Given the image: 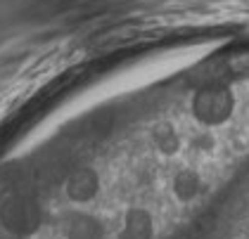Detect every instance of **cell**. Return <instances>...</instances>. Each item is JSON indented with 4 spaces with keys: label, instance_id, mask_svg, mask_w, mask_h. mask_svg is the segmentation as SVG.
<instances>
[{
    "label": "cell",
    "instance_id": "6da1fadb",
    "mask_svg": "<svg viewBox=\"0 0 249 239\" xmlns=\"http://www.w3.org/2000/svg\"><path fill=\"white\" fill-rule=\"evenodd\" d=\"M235 107H237L235 92H232V88L223 85V83L202 85V88H197L192 92L190 97L192 119L197 121L199 128H207V130L226 126L230 119L235 116Z\"/></svg>",
    "mask_w": 249,
    "mask_h": 239
},
{
    "label": "cell",
    "instance_id": "7a4b0ae2",
    "mask_svg": "<svg viewBox=\"0 0 249 239\" xmlns=\"http://www.w3.org/2000/svg\"><path fill=\"white\" fill-rule=\"evenodd\" d=\"M102 192V175L93 166H76L64 180V197L69 202L86 208L95 202Z\"/></svg>",
    "mask_w": 249,
    "mask_h": 239
},
{
    "label": "cell",
    "instance_id": "3957f363",
    "mask_svg": "<svg viewBox=\"0 0 249 239\" xmlns=\"http://www.w3.org/2000/svg\"><path fill=\"white\" fill-rule=\"evenodd\" d=\"M59 230L64 239H105V222L88 208H69L62 221Z\"/></svg>",
    "mask_w": 249,
    "mask_h": 239
},
{
    "label": "cell",
    "instance_id": "277c9868",
    "mask_svg": "<svg viewBox=\"0 0 249 239\" xmlns=\"http://www.w3.org/2000/svg\"><path fill=\"white\" fill-rule=\"evenodd\" d=\"M154 216L145 206H131L124 211L116 239H154Z\"/></svg>",
    "mask_w": 249,
    "mask_h": 239
},
{
    "label": "cell",
    "instance_id": "5b68a950",
    "mask_svg": "<svg viewBox=\"0 0 249 239\" xmlns=\"http://www.w3.org/2000/svg\"><path fill=\"white\" fill-rule=\"evenodd\" d=\"M204 192V178L197 168H178L171 178V194L176 202L180 204H192L197 202Z\"/></svg>",
    "mask_w": 249,
    "mask_h": 239
},
{
    "label": "cell",
    "instance_id": "8992f818",
    "mask_svg": "<svg viewBox=\"0 0 249 239\" xmlns=\"http://www.w3.org/2000/svg\"><path fill=\"white\" fill-rule=\"evenodd\" d=\"M150 142H152V147L157 149V154L171 159L176 154H180L185 140H183L180 130L176 128L173 123H169V121H159V123L152 126V130H150Z\"/></svg>",
    "mask_w": 249,
    "mask_h": 239
},
{
    "label": "cell",
    "instance_id": "52a82bcc",
    "mask_svg": "<svg viewBox=\"0 0 249 239\" xmlns=\"http://www.w3.org/2000/svg\"><path fill=\"white\" fill-rule=\"evenodd\" d=\"M192 147L199 149V152H211V149L216 147V137H213V133L207 128H202L195 137H192Z\"/></svg>",
    "mask_w": 249,
    "mask_h": 239
}]
</instances>
